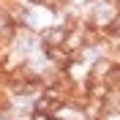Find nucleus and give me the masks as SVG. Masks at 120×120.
<instances>
[{"label": "nucleus", "instance_id": "nucleus-1", "mask_svg": "<svg viewBox=\"0 0 120 120\" xmlns=\"http://www.w3.org/2000/svg\"><path fill=\"white\" fill-rule=\"evenodd\" d=\"M55 115H49V112H41V109H33V120H52Z\"/></svg>", "mask_w": 120, "mask_h": 120}, {"label": "nucleus", "instance_id": "nucleus-2", "mask_svg": "<svg viewBox=\"0 0 120 120\" xmlns=\"http://www.w3.org/2000/svg\"><path fill=\"white\" fill-rule=\"evenodd\" d=\"M85 120H101V117H85Z\"/></svg>", "mask_w": 120, "mask_h": 120}, {"label": "nucleus", "instance_id": "nucleus-3", "mask_svg": "<svg viewBox=\"0 0 120 120\" xmlns=\"http://www.w3.org/2000/svg\"><path fill=\"white\" fill-rule=\"evenodd\" d=\"M117 71H120V66H117Z\"/></svg>", "mask_w": 120, "mask_h": 120}]
</instances>
